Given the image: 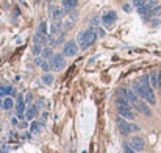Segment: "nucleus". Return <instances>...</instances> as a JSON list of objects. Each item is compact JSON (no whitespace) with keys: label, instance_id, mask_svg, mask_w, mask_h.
Wrapping results in <instances>:
<instances>
[{"label":"nucleus","instance_id":"f257e3e1","mask_svg":"<svg viewBox=\"0 0 161 153\" xmlns=\"http://www.w3.org/2000/svg\"><path fill=\"white\" fill-rule=\"evenodd\" d=\"M133 91L138 94V97H139V98L146 100L147 103H150V105H155L156 98H155V92H153V89H152L150 85L149 86H144L141 83H134L133 85Z\"/></svg>","mask_w":161,"mask_h":153},{"label":"nucleus","instance_id":"f03ea898","mask_svg":"<svg viewBox=\"0 0 161 153\" xmlns=\"http://www.w3.org/2000/svg\"><path fill=\"white\" fill-rule=\"evenodd\" d=\"M97 31L91 27V28H88V30H85V31H80L78 33V38H77V42L80 44V47L85 50V48H88L89 45H93L94 42H96V39H97Z\"/></svg>","mask_w":161,"mask_h":153},{"label":"nucleus","instance_id":"7ed1b4c3","mask_svg":"<svg viewBox=\"0 0 161 153\" xmlns=\"http://www.w3.org/2000/svg\"><path fill=\"white\" fill-rule=\"evenodd\" d=\"M118 126H119V130L122 134H131V133H138L141 128H139V125H136V123H131V122H127V119H124L122 116L118 117Z\"/></svg>","mask_w":161,"mask_h":153},{"label":"nucleus","instance_id":"20e7f679","mask_svg":"<svg viewBox=\"0 0 161 153\" xmlns=\"http://www.w3.org/2000/svg\"><path fill=\"white\" fill-rule=\"evenodd\" d=\"M49 63H50V70H53V72H60L66 67V60H64L63 53H55Z\"/></svg>","mask_w":161,"mask_h":153},{"label":"nucleus","instance_id":"39448f33","mask_svg":"<svg viewBox=\"0 0 161 153\" xmlns=\"http://www.w3.org/2000/svg\"><path fill=\"white\" fill-rule=\"evenodd\" d=\"M78 50H80V45L77 41L71 39V41H67L63 47V55L64 56H75L78 53Z\"/></svg>","mask_w":161,"mask_h":153},{"label":"nucleus","instance_id":"423d86ee","mask_svg":"<svg viewBox=\"0 0 161 153\" xmlns=\"http://www.w3.org/2000/svg\"><path fill=\"white\" fill-rule=\"evenodd\" d=\"M116 108H118V114L119 116H122L127 120H134L136 114L131 111V106L130 105H116Z\"/></svg>","mask_w":161,"mask_h":153},{"label":"nucleus","instance_id":"0eeeda50","mask_svg":"<svg viewBox=\"0 0 161 153\" xmlns=\"http://www.w3.org/2000/svg\"><path fill=\"white\" fill-rule=\"evenodd\" d=\"M130 145L136 150V151H142L146 148V139L142 136H133L130 141Z\"/></svg>","mask_w":161,"mask_h":153},{"label":"nucleus","instance_id":"6e6552de","mask_svg":"<svg viewBox=\"0 0 161 153\" xmlns=\"http://www.w3.org/2000/svg\"><path fill=\"white\" fill-rule=\"evenodd\" d=\"M138 111H139V113H142V114H146V116H152V111H150V108L146 105V100H136V101H133V103H131Z\"/></svg>","mask_w":161,"mask_h":153},{"label":"nucleus","instance_id":"1a4fd4ad","mask_svg":"<svg viewBox=\"0 0 161 153\" xmlns=\"http://www.w3.org/2000/svg\"><path fill=\"white\" fill-rule=\"evenodd\" d=\"M116 19H118V14L114 13V11H108V13H105L102 16V22L106 25V27H111V25L116 22Z\"/></svg>","mask_w":161,"mask_h":153},{"label":"nucleus","instance_id":"9d476101","mask_svg":"<svg viewBox=\"0 0 161 153\" xmlns=\"http://www.w3.org/2000/svg\"><path fill=\"white\" fill-rule=\"evenodd\" d=\"M16 114L19 117H22L25 114V98L24 97H17V101H16Z\"/></svg>","mask_w":161,"mask_h":153},{"label":"nucleus","instance_id":"9b49d317","mask_svg":"<svg viewBox=\"0 0 161 153\" xmlns=\"http://www.w3.org/2000/svg\"><path fill=\"white\" fill-rule=\"evenodd\" d=\"M38 105H31L30 108H28V111L25 113V119L27 120H33L35 117H36V114H38Z\"/></svg>","mask_w":161,"mask_h":153},{"label":"nucleus","instance_id":"f8f14e48","mask_svg":"<svg viewBox=\"0 0 161 153\" xmlns=\"http://www.w3.org/2000/svg\"><path fill=\"white\" fill-rule=\"evenodd\" d=\"M36 64H38L44 72H49V70H50V63H49V60H44L42 56L36 60Z\"/></svg>","mask_w":161,"mask_h":153},{"label":"nucleus","instance_id":"ddd939ff","mask_svg":"<svg viewBox=\"0 0 161 153\" xmlns=\"http://www.w3.org/2000/svg\"><path fill=\"white\" fill-rule=\"evenodd\" d=\"M77 3H78V0H63V8L71 11V10L77 8Z\"/></svg>","mask_w":161,"mask_h":153},{"label":"nucleus","instance_id":"4468645a","mask_svg":"<svg viewBox=\"0 0 161 153\" xmlns=\"http://www.w3.org/2000/svg\"><path fill=\"white\" fill-rule=\"evenodd\" d=\"M61 28H63V23H61L60 20L53 22V23H52V28H50V35H52V36L58 35V33L61 31Z\"/></svg>","mask_w":161,"mask_h":153},{"label":"nucleus","instance_id":"2eb2a0df","mask_svg":"<svg viewBox=\"0 0 161 153\" xmlns=\"http://www.w3.org/2000/svg\"><path fill=\"white\" fill-rule=\"evenodd\" d=\"M41 55H42V58H44V60H49V61H50V60H52V56H53L55 53H53L52 47H45V48L42 50V53H41Z\"/></svg>","mask_w":161,"mask_h":153},{"label":"nucleus","instance_id":"dca6fc26","mask_svg":"<svg viewBox=\"0 0 161 153\" xmlns=\"http://www.w3.org/2000/svg\"><path fill=\"white\" fill-rule=\"evenodd\" d=\"M149 80H150V86L152 88H158V72H150Z\"/></svg>","mask_w":161,"mask_h":153},{"label":"nucleus","instance_id":"f3484780","mask_svg":"<svg viewBox=\"0 0 161 153\" xmlns=\"http://www.w3.org/2000/svg\"><path fill=\"white\" fill-rule=\"evenodd\" d=\"M136 10H138V13H139L141 16H146L147 13L152 11V6H150L149 3H146V5H142V6H139V8H136Z\"/></svg>","mask_w":161,"mask_h":153},{"label":"nucleus","instance_id":"a211bd4d","mask_svg":"<svg viewBox=\"0 0 161 153\" xmlns=\"http://www.w3.org/2000/svg\"><path fill=\"white\" fill-rule=\"evenodd\" d=\"M42 50H44V48H42V42H39V44H38V42H35V44H33V48H31L33 55H36V56H38V55H41V53H42Z\"/></svg>","mask_w":161,"mask_h":153},{"label":"nucleus","instance_id":"6ab92c4d","mask_svg":"<svg viewBox=\"0 0 161 153\" xmlns=\"http://www.w3.org/2000/svg\"><path fill=\"white\" fill-rule=\"evenodd\" d=\"M3 108H5V110H13V108H14V100H13L11 97H6V98H5Z\"/></svg>","mask_w":161,"mask_h":153},{"label":"nucleus","instance_id":"aec40b11","mask_svg":"<svg viewBox=\"0 0 161 153\" xmlns=\"http://www.w3.org/2000/svg\"><path fill=\"white\" fill-rule=\"evenodd\" d=\"M42 83H44V85H52V83H53V75L44 73V75H42Z\"/></svg>","mask_w":161,"mask_h":153},{"label":"nucleus","instance_id":"412c9836","mask_svg":"<svg viewBox=\"0 0 161 153\" xmlns=\"http://www.w3.org/2000/svg\"><path fill=\"white\" fill-rule=\"evenodd\" d=\"M52 11H53V14H52V16H53V19H60L61 16H64L63 8H55V6H53V8H52Z\"/></svg>","mask_w":161,"mask_h":153},{"label":"nucleus","instance_id":"4be33fe9","mask_svg":"<svg viewBox=\"0 0 161 153\" xmlns=\"http://www.w3.org/2000/svg\"><path fill=\"white\" fill-rule=\"evenodd\" d=\"M39 131H41L39 122H33V123H31V134H38Z\"/></svg>","mask_w":161,"mask_h":153},{"label":"nucleus","instance_id":"5701e85b","mask_svg":"<svg viewBox=\"0 0 161 153\" xmlns=\"http://www.w3.org/2000/svg\"><path fill=\"white\" fill-rule=\"evenodd\" d=\"M11 86H6V88H0V97H6L10 92H11Z\"/></svg>","mask_w":161,"mask_h":153},{"label":"nucleus","instance_id":"b1692460","mask_svg":"<svg viewBox=\"0 0 161 153\" xmlns=\"http://www.w3.org/2000/svg\"><path fill=\"white\" fill-rule=\"evenodd\" d=\"M124 153H138V151L130 145V142H128V144L125 142V144H124Z\"/></svg>","mask_w":161,"mask_h":153},{"label":"nucleus","instance_id":"393cba45","mask_svg":"<svg viewBox=\"0 0 161 153\" xmlns=\"http://www.w3.org/2000/svg\"><path fill=\"white\" fill-rule=\"evenodd\" d=\"M146 3H147V0H133V6L134 8H139V6H142Z\"/></svg>","mask_w":161,"mask_h":153},{"label":"nucleus","instance_id":"a878e982","mask_svg":"<svg viewBox=\"0 0 161 153\" xmlns=\"http://www.w3.org/2000/svg\"><path fill=\"white\" fill-rule=\"evenodd\" d=\"M141 85H144V86H149L150 85V80H149V75H142L141 76V81H139Z\"/></svg>","mask_w":161,"mask_h":153},{"label":"nucleus","instance_id":"bb28decb","mask_svg":"<svg viewBox=\"0 0 161 153\" xmlns=\"http://www.w3.org/2000/svg\"><path fill=\"white\" fill-rule=\"evenodd\" d=\"M158 14H161V6H159V5H156V6L152 8V11H150V16H158Z\"/></svg>","mask_w":161,"mask_h":153},{"label":"nucleus","instance_id":"cd10ccee","mask_svg":"<svg viewBox=\"0 0 161 153\" xmlns=\"http://www.w3.org/2000/svg\"><path fill=\"white\" fill-rule=\"evenodd\" d=\"M147 3H149V5L152 6V8H155V6L158 5V0H149V2H147Z\"/></svg>","mask_w":161,"mask_h":153},{"label":"nucleus","instance_id":"c85d7f7f","mask_svg":"<svg viewBox=\"0 0 161 153\" xmlns=\"http://www.w3.org/2000/svg\"><path fill=\"white\" fill-rule=\"evenodd\" d=\"M158 89H161V70H158Z\"/></svg>","mask_w":161,"mask_h":153},{"label":"nucleus","instance_id":"c756f323","mask_svg":"<svg viewBox=\"0 0 161 153\" xmlns=\"http://www.w3.org/2000/svg\"><path fill=\"white\" fill-rule=\"evenodd\" d=\"M97 35H99V36H103V35H105V31H103L102 28H99V30H97Z\"/></svg>","mask_w":161,"mask_h":153},{"label":"nucleus","instance_id":"7c9ffc66","mask_svg":"<svg viewBox=\"0 0 161 153\" xmlns=\"http://www.w3.org/2000/svg\"><path fill=\"white\" fill-rule=\"evenodd\" d=\"M30 100H31V94H28V95H27V98H25V103H30Z\"/></svg>","mask_w":161,"mask_h":153},{"label":"nucleus","instance_id":"2f4dec72","mask_svg":"<svg viewBox=\"0 0 161 153\" xmlns=\"http://www.w3.org/2000/svg\"><path fill=\"white\" fill-rule=\"evenodd\" d=\"M124 10L128 13V11H130V5H124Z\"/></svg>","mask_w":161,"mask_h":153}]
</instances>
